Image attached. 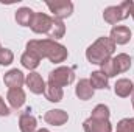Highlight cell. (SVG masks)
Listing matches in <instances>:
<instances>
[{"instance_id": "cell-1", "label": "cell", "mask_w": 134, "mask_h": 132, "mask_svg": "<svg viewBox=\"0 0 134 132\" xmlns=\"http://www.w3.org/2000/svg\"><path fill=\"white\" fill-rule=\"evenodd\" d=\"M27 51H33L36 53L41 59L47 58L50 62L53 64H59V62H64L69 56V51L67 48L56 42V40H52V39H31L27 42Z\"/></svg>"}, {"instance_id": "cell-2", "label": "cell", "mask_w": 134, "mask_h": 132, "mask_svg": "<svg viewBox=\"0 0 134 132\" xmlns=\"http://www.w3.org/2000/svg\"><path fill=\"white\" fill-rule=\"evenodd\" d=\"M115 44L111 40V37H98L92 45L87 47L86 50V58L91 64H97L101 65L103 62H106L108 59L112 58L114 51H115Z\"/></svg>"}, {"instance_id": "cell-3", "label": "cell", "mask_w": 134, "mask_h": 132, "mask_svg": "<svg viewBox=\"0 0 134 132\" xmlns=\"http://www.w3.org/2000/svg\"><path fill=\"white\" fill-rule=\"evenodd\" d=\"M131 6H133V2L131 0H125L120 5H114V6L104 8V11H103L104 22L109 23V25H115V23L128 19L130 13H131Z\"/></svg>"}, {"instance_id": "cell-4", "label": "cell", "mask_w": 134, "mask_h": 132, "mask_svg": "<svg viewBox=\"0 0 134 132\" xmlns=\"http://www.w3.org/2000/svg\"><path fill=\"white\" fill-rule=\"evenodd\" d=\"M73 81H75V71L72 67L61 65L48 73V84H53L61 89L66 86H70Z\"/></svg>"}, {"instance_id": "cell-5", "label": "cell", "mask_w": 134, "mask_h": 132, "mask_svg": "<svg viewBox=\"0 0 134 132\" xmlns=\"http://www.w3.org/2000/svg\"><path fill=\"white\" fill-rule=\"evenodd\" d=\"M47 6L50 13L53 14L55 19H67L73 13V3L70 0H55V2H47Z\"/></svg>"}, {"instance_id": "cell-6", "label": "cell", "mask_w": 134, "mask_h": 132, "mask_svg": "<svg viewBox=\"0 0 134 132\" xmlns=\"http://www.w3.org/2000/svg\"><path fill=\"white\" fill-rule=\"evenodd\" d=\"M52 20H53V17H50L45 13H34L30 28L36 34H47L52 27Z\"/></svg>"}, {"instance_id": "cell-7", "label": "cell", "mask_w": 134, "mask_h": 132, "mask_svg": "<svg viewBox=\"0 0 134 132\" xmlns=\"http://www.w3.org/2000/svg\"><path fill=\"white\" fill-rule=\"evenodd\" d=\"M83 129L84 132H112V124L109 120L89 117L83 123Z\"/></svg>"}, {"instance_id": "cell-8", "label": "cell", "mask_w": 134, "mask_h": 132, "mask_svg": "<svg viewBox=\"0 0 134 132\" xmlns=\"http://www.w3.org/2000/svg\"><path fill=\"white\" fill-rule=\"evenodd\" d=\"M25 84L27 87L30 89V92L34 93V95H41L44 93L45 90V81L42 79V76L37 73V71H30L27 76H25Z\"/></svg>"}, {"instance_id": "cell-9", "label": "cell", "mask_w": 134, "mask_h": 132, "mask_svg": "<svg viewBox=\"0 0 134 132\" xmlns=\"http://www.w3.org/2000/svg\"><path fill=\"white\" fill-rule=\"evenodd\" d=\"M3 82H5V86L8 89H22V86L25 84V75L20 70L13 68V70L5 73Z\"/></svg>"}, {"instance_id": "cell-10", "label": "cell", "mask_w": 134, "mask_h": 132, "mask_svg": "<svg viewBox=\"0 0 134 132\" xmlns=\"http://www.w3.org/2000/svg\"><path fill=\"white\" fill-rule=\"evenodd\" d=\"M109 37H111V40H112L115 45H125V44H128L130 39H131V30H130L128 27H125V25H115V27L111 30Z\"/></svg>"}, {"instance_id": "cell-11", "label": "cell", "mask_w": 134, "mask_h": 132, "mask_svg": "<svg viewBox=\"0 0 134 132\" xmlns=\"http://www.w3.org/2000/svg\"><path fill=\"white\" fill-rule=\"evenodd\" d=\"M67 120H69V113L63 109H52L44 115V121L52 126H63L67 123Z\"/></svg>"}, {"instance_id": "cell-12", "label": "cell", "mask_w": 134, "mask_h": 132, "mask_svg": "<svg viewBox=\"0 0 134 132\" xmlns=\"http://www.w3.org/2000/svg\"><path fill=\"white\" fill-rule=\"evenodd\" d=\"M36 128H37V121L31 115V109L27 107L19 117V129L20 132H36Z\"/></svg>"}, {"instance_id": "cell-13", "label": "cell", "mask_w": 134, "mask_h": 132, "mask_svg": "<svg viewBox=\"0 0 134 132\" xmlns=\"http://www.w3.org/2000/svg\"><path fill=\"white\" fill-rule=\"evenodd\" d=\"M25 92L24 89H9L8 93H6V101L8 104L13 107V109H20L24 104H25Z\"/></svg>"}, {"instance_id": "cell-14", "label": "cell", "mask_w": 134, "mask_h": 132, "mask_svg": "<svg viewBox=\"0 0 134 132\" xmlns=\"http://www.w3.org/2000/svg\"><path fill=\"white\" fill-rule=\"evenodd\" d=\"M94 92H95V90L92 89L89 79H80V82H78L76 87H75V95L81 99V101L91 99L94 97Z\"/></svg>"}, {"instance_id": "cell-15", "label": "cell", "mask_w": 134, "mask_h": 132, "mask_svg": "<svg viewBox=\"0 0 134 132\" xmlns=\"http://www.w3.org/2000/svg\"><path fill=\"white\" fill-rule=\"evenodd\" d=\"M133 90H134L133 81H131V79H126V78L119 79V81L115 82V86H114V92H115V95L120 97V98H128V97L133 93Z\"/></svg>"}, {"instance_id": "cell-16", "label": "cell", "mask_w": 134, "mask_h": 132, "mask_svg": "<svg viewBox=\"0 0 134 132\" xmlns=\"http://www.w3.org/2000/svg\"><path fill=\"white\" fill-rule=\"evenodd\" d=\"M33 16H34L33 9H30L27 6H22L16 11V22L20 27H30L31 20H33Z\"/></svg>"}, {"instance_id": "cell-17", "label": "cell", "mask_w": 134, "mask_h": 132, "mask_svg": "<svg viewBox=\"0 0 134 132\" xmlns=\"http://www.w3.org/2000/svg\"><path fill=\"white\" fill-rule=\"evenodd\" d=\"M64 34H66V25H64V22L59 20V19H55V17H53V20H52V27H50V30H48V33H47L48 39L56 40V39L64 37Z\"/></svg>"}, {"instance_id": "cell-18", "label": "cell", "mask_w": 134, "mask_h": 132, "mask_svg": "<svg viewBox=\"0 0 134 132\" xmlns=\"http://www.w3.org/2000/svg\"><path fill=\"white\" fill-rule=\"evenodd\" d=\"M108 76L101 71V70H97V71H92L91 73V78H89V82L92 86V89H108Z\"/></svg>"}, {"instance_id": "cell-19", "label": "cell", "mask_w": 134, "mask_h": 132, "mask_svg": "<svg viewBox=\"0 0 134 132\" xmlns=\"http://www.w3.org/2000/svg\"><path fill=\"white\" fill-rule=\"evenodd\" d=\"M20 64H22V67H25L28 70H34L41 64V58L36 53H33V51H25L20 56Z\"/></svg>"}, {"instance_id": "cell-20", "label": "cell", "mask_w": 134, "mask_h": 132, "mask_svg": "<svg viewBox=\"0 0 134 132\" xmlns=\"http://www.w3.org/2000/svg\"><path fill=\"white\" fill-rule=\"evenodd\" d=\"M44 95H45L47 101H50V103H59L64 97V92H63L61 87H56L53 84H47L45 90H44Z\"/></svg>"}, {"instance_id": "cell-21", "label": "cell", "mask_w": 134, "mask_h": 132, "mask_svg": "<svg viewBox=\"0 0 134 132\" xmlns=\"http://www.w3.org/2000/svg\"><path fill=\"white\" fill-rule=\"evenodd\" d=\"M112 59L115 62V67H117V71L119 73H125V71H128L131 68V58L126 53H119Z\"/></svg>"}, {"instance_id": "cell-22", "label": "cell", "mask_w": 134, "mask_h": 132, "mask_svg": "<svg viewBox=\"0 0 134 132\" xmlns=\"http://www.w3.org/2000/svg\"><path fill=\"white\" fill-rule=\"evenodd\" d=\"M91 117L94 118H104V120H109L111 117V112H109V107L106 104H97L91 113Z\"/></svg>"}, {"instance_id": "cell-23", "label": "cell", "mask_w": 134, "mask_h": 132, "mask_svg": "<svg viewBox=\"0 0 134 132\" xmlns=\"http://www.w3.org/2000/svg\"><path fill=\"white\" fill-rule=\"evenodd\" d=\"M100 67H101V71H103L108 78H112V76H117V75H119L117 67H115V62H114V59H112V58H111V59H108L106 62H103Z\"/></svg>"}, {"instance_id": "cell-24", "label": "cell", "mask_w": 134, "mask_h": 132, "mask_svg": "<svg viewBox=\"0 0 134 132\" xmlns=\"http://www.w3.org/2000/svg\"><path fill=\"white\" fill-rule=\"evenodd\" d=\"M115 132H134V118H123L117 123Z\"/></svg>"}, {"instance_id": "cell-25", "label": "cell", "mask_w": 134, "mask_h": 132, "mask_svg": "<svg viewBox=\"0 0 134 132\" xmlns=\"http://www.w3.org/2000/svg\"><path fill=\"white\" fill-rule=\"evenodd\" d=\"M14 61V53L9 48H2L0 50V65H9Z\"/></svg>"}, {"instance_id": "cell-26", "label": "cell", "mask_w": 134, "mask_h": 132, "mask_svg": "<svg viewBox=\"0 0 134 132\" xmlns=\"http://www.w3.org/2000/svg\"><path fill=\"white\" fill-rule=\"evenodd\" d=\"M11 113V110H9V107L5 104V99L0 97V117H8Z\"/></svg>"}, {"instance_id": "cell-27", "label": "cell", "mask_w": 134, "mask_h": 132, "mask_svg": "<svg viewBox=\"0 0 134 132\" xmlns=\"http://www.w3.org/2000/svg\"><path fill=\"white\" fill-rule=\"evenodd\" d=\"M130 16L134 19V2H133V6H131V13H130Z\"/></svg>"}, {"instance_id": "cell-28", "label": "cell", "mask_w": 134, "mask_h": 132, "mask_svg": "<svg viewBox=\"0 0 134 132\" xmlns=\"http://www.w3.org/2000/svg\"><path fill=\"white\" fill-rule=\"evenodd\" d=\"M131 103H133V109H134V90H133V93H131Z\"/></svg>"}, {"instance_id": "cell-29", "label": "cell", "mask_w": 134, "mask_h": 132, "mask_svg": "<svg viewBox=\"0 0 134 132\" xmlns=\"http://www.w3.org/2000/svg\"><path fill=\"white\" fill-rule=\"evenodd\" d=\"M36 132H50L48 129H45V128H42V129H39V131H36Z\"/></svg>"}, {"instance_id": "cell-30", "label": "cell", "mask_w": 134, "mask_h": 132, "mask_svg": "<svg viewBox=\"0 0 134 132\" xmlns=\"http://www.w3.org/2000/svg\"><path fill=\"white\" fill-rule=\"evenodd\" d=\"M0 50H2V45H0Z\"/></svg>"}]
</instances>
